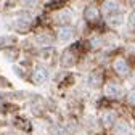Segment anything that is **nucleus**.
Returning a JSON list of instances; mask_svg holds the SVG:
<instances>
[{
  "label": "nucleus",
  "instance_id": "4468645a",
  "mask_svg": "<svg viewBox=\"0 0 135 135\" xmlns=\"http://www.w3.org/2000/svg\"><path fill=\"white\" fill-rule=\"evenodd\" d=\"M20 2L26 7H34V5H37L39 3V0H20Z\"/></svg>",
  "mask_w": 135,
  "mask_h": 135
},
{
  "label": "nucleus",
  "instance_id": "423d86ee",
  "mask_svg": "<svg viewBox=\"0 0 135 135\" xmlns=\"http://www.w3.org/2000/svg\"><path fill=\"white\" fill-rule=\"evenodd\" d=\"M47 77H48V73H47V69H44V68H37L36 73H34V80H36L37 84L45 82Z\"/></svg>",
  "mask_w": 135,
  "mask_h": 135
},
{
  "label": "nucleus",
  "instance_id": "f03ea898",
  "mask_svg": "<svg viewBox=\"0 0 135 135\" xmlns=\"http://www.w3.org/2000/svg\"><path fill=\"white\" fill-rule=\"evenodd\" d=\"M74 37V29L71 26H63L60 31H58V39L61 42H69L71 39Z\"/></svg>",
  "mask_w": 135,
  "mask_h": 135
},
{
  "label": "nucleus",
  "instance_id": "f257e3e1",
  "mask_svg": "<svg viewBox=\"0 0 135 135\" xmlns=\"http://www.w3.org/2000/svg\"><path fill=\"white\" fill-rule=\"evenodd\" d=\"M105 95L109 98H121L122 97V87L117 85V84H108L105 87Z\"/></svg>",
  "mask_w": 135,
  "mask_h": 135
},
{
  "label": "nucleus",
  "instance_id": "7ed1b4c3",
  "mask_svg": "<svg viewBox=\"0 0 135 135\" xmlns=\"http://www.w3.org/2000/svg\"><path fill=\"white\" fill-rule=\"evenodd\" d=\"M114 69H116V73L119 76H127L130 68H129V64H127V61L124 58H117L114 61Z\"/></svg>",
  "mask_w": 135,
  "mask_h": 135
},
{
  "label": "nucleus",
  "instance_id": "39448f33",
  "mask_svg": "<svg viewBox=\"0 0 135 135\" xmlns=\"http://www.w3.org/2000/svg\"><path fill=\"white\" fill-rule=\"evenodd\" d=\"M114 133L116 135H129L130 133V126L127 122H116Z\"/></svg>",
  "mask_w": 135,
  "mask_h": 135
},
{
  "label": "nucleus",
  "instance_id": "9d476101",
  "mask_svg": "<svg viewBox=\"0 0 135 135\" xmlns=\"http://www.w3.org/2000/svg\"><path fill=\"white\" fill-rule=\"evenodd\" d=\"M71 18H73L71 11H69V10H66V11H63V13H61L60 21H61V23H68V21H71Z\"/></svg>",
  "mask_w": 135,
  "mask_h": 135
},
{
  "label": "nucleus",
  "instance_id": "0eeeda50",
  "mask_svg": "<svg viewBox=\"0 0 135 135\" xmlns=\"http://www.w3.org/2000/svg\"><path fill=\"white\" fill-rule=\"evenodd\" d=\"M108 23H109L111 26H121V24H122V15H121V13L109 15V16H108Z\"/></svg>",
  "mask_w": 135,
  "mask_h": 135
},
{
  "label": "nucleus",
  "instance_id": "ddd939ff",
  "mask_svg": "<svg viewBox=\"0 0 135 135\" xmlns=\"http://www.w3.org/2000/svg\"><path fill=\"white\" fill-rule=\"evenodd\" d=\"M129 27L135 29V11H132V13L129 15Z\"/></svg>",
  "mask_w": 135,
  "mask_h": 135
},
{
  "label": "nucleus",
  "instance_id": "1a4fd4ad",
  "mask_svg": "<svg viewBox=\"0 0 135 135\" xmlns=\"http://www.w3.org/2000/svg\"><path fill=\"white\" fill-rule=\"evenodd\" d=\"M114 121H116V114H114L113 111L103 114V122H105V124H111V122H114Z\"/></svg>",
  "mask_w": 135,
  "mask_h": 135
},
{
  "label": "nucleus",
  "instance_id": "6e6552de",
  "mask_svg": "<svg viewBox=\"0 0 135 135\" xmlns=\"http://www.w3.org/2000/svg\"><path fill=\"white\" fill-rule=\"evenodd\" d=\"M97 18H98V11H97V8H95V7H87V10H85V20L95 21Z\"/></svg>",
  "mask_w": 135,
  "mask_h": 135
},
{
  "label": "nucleus",
  "instance_id": "20e7f679",
  "mask_svg": "<svg viewBox=\"0 0 135 135\" xmlns=\"http://www.w3.org/2000/svg\"><path fill=\"white\" fill-rule=\"evenodd\" d=\"M117 8H119V2H117V0H106L103 3V13L108 15V16L117 13Z\"/></svg>",
  "mask_w": 135,
  "mask_h": 135
},
{
  "label": "nucleus",
  "instance_id": "2eb2a0df",
  "mask_svg": "<svg viewBox=\"0 0 135 135\" xmlns=\"http://www.w3.org/2000/svg\"><path fill=\"white\" fill-rule=\"evenodd\" d=\"M127 100H129V103H130V105H135V90H132V92L129 93Z\"/></svg>",
  "mask_w": 135,
  "mask_h": 135
},
{
  "label": "nucleus",
  "instance_id": "9b49d317",
  "mask_svg": "<svg viewBox=\"0 0 135 135\" xmlns=\"http://www.w3.org/2000/svg\"><path fill=\"white\" fill-rule=\"evenodd\" d=\"M89 82H90V85H92V87H97L98 84H100V77H98L97 74H92L90 79H89Z\"/></svg>",
  "mask_w": 135,
  "mask_h": 135
},
{
  "label": "nucleus",
  "instance_id": "dca6fc26",
  "mask_svg": "<svg viewBox=\"0 0 135 135\" xmlns=\"http://www.w3.org/2000/svg\"><path fill=\"white\" fill-rule=\"evenodd\" d=\"M79 135H87V133H79Z\"/></svg>",
  "mask_w": 135,
  "mask_h": 135
},
{
  "label": "nucleus",
  "instance_id": "f8f14e48",
  "mask_svg": "<svg viewBox=\"0 0 135 135\" xmlns=\"http://www.w3.org/2000/svg\"><path fill=\"white\" fill-rule=\"evenodd\" d=\"M52 133H53V135H68L66 129H61V127H55V129H52Z\"/></svg>",
  "mask_w": 135,
  "mask_h": 135
}]
</instances>
